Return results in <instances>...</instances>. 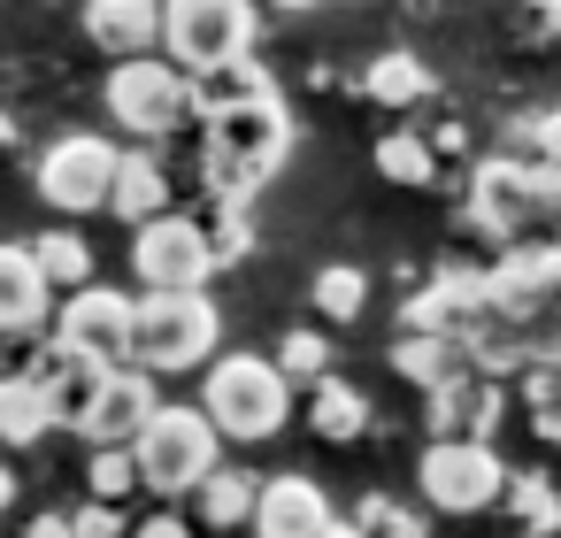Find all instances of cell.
<instances>
[{
  "mask_svg": "<svg viewBox=\"0 0 561 538\" xmlns=\"http://www.w3.org/2000/svg\"><path fill=\"white\" fill-rule=\"evenodd\" d=\"M162 408V392H154V369H139V362H108V377L93 385V400L78 408V431L93 438V446H131L139 438V423Z\"/></svg>",
  "mask_w": 561,
  "mask_h": 538,
  "instance_id": "7c38bea8",
  "label": "cell"
},
{
  "mask_svg": "<svg viewBox=\"0 0 561 538\" xmlns=\"http://www.w3.org/2000/svg\"><path fill=\"white\" fill-rule=\"evenodd\" d=\"M131 316H139V300L131 293H108V285H70V300H62V316H55V331L62 339H78L85 354H101V362H131Z\"/></svg>",
  "mask_w": 561,
  "mask_h": 538,
  "instance_id": "4fadbf2b",
  "label": "cell"
},
{
  "mask_svg": "<svg viewBox=\"0 0 561 538\" xmlns=\"http://www.w3.org/2000/svg\"><path fill=\"white\" fill-rule=\"evenodd\" d=\"M507 507H515V523L523 530H553L561 523V500H553V484L546 477H507V492H500Z\"/></svg>",
  "mask_w": 561,
  "mask_h": 538,
  "instance_id": "f546056e",
  "label": "cell"
},
{
  "mask_svg": "<svg viewBox=\"0 0 561 538\" xmlns=\"http://www.w3.org/2000/svg\"><path fill=\"white\" fill-rule=\"evenodd\" d=\"M377 178H392V185H431V178H438V154H431L415 131H392V139H377Z\"/></svg>",
  "mask_w": 561,
  "mask_h": 538,
  "instance_id": "4316f807",
  "label": "cell"
},
{
  "mask_svg": "<svg viewBox=\"0 0 561 538\" xmlns=\"http://www.w3.org/2000/svg\"><path fill=\"white\" fill-rule=\"evenodd\" d=\"M362 93H369V101H385V108H415V101L431 93V70H423L415 55H377V62H369V78H362Z\"/></svg>",
  "mask_w": 561,
  "mask_h": 538,
  "instance_id": "cb8c5ba5",
  "label": "cell"
},
{
  "mask_svg": "<svg viewBox=\"0 0 561 538\" xmlns=\"http://www.w3.org/2000/svg\"><path fill=\"white\" fill-rule=\"evenodd\" d=\"M55 423H62V415H55V400H47V385H39L32 369L0 385V438H9V446H39Z\"/></svg>",
  "mask_w": 561,
  "mask_h": 538,
  "instance_id": "ffe728a7",
  "label": "cell"
},
{
  "mask_svg": "<svg viewBox=\"0 0 561 538\" xmlns=\"http://www.w3.org/2000/svg\"><path fill=\"white\" fill-rule=\"evenodd\" d=\"M47 300H55V285H47L39 254L32 247H0V331H9V339L39 331L47 323Z\"/></svg>",
  "mask_w": 561,
  "mask_h": 538,
  "instance_id": "d6986e66",
  "label": "cell"
},
{
  "mask_svg": "<svg viewBox=\"0 0 561 538\" xmlns=\"http://www.w3.org/2000/svg\"><path fill=\"white\" fill-rule=\"evenodd\" d=\"M9 139H16V116H0V147H9Z\"/></svg>",
  "mask_w": 561,
  "mask_h": 538,
  "instance_id": "b9f144b4",
  "label": "cell"
},
{
  "mask_svg": "<svg viewBox=\"0 0 561 538\" xmlns=\"http://www.w3.org/2000/svg\"><path fill=\"white\" fill-rule=\"evenodd\" d=\"M530 32H561V0H530Z\"/></svg>",
  "mask_w": 561,
  "mask_h": 538,
  "instance_id": "8d00e7d4",
  "label": "cell"
},
{
  "mask_svg": "<svg viewBox=\"0 0 561 538\" xmlns=\"http://www.w3.org/2000/svg\"><path fill=\"white\" fill-rule=\"evenodd\" d=\"M70 538H124V515H116V500H85V507H70Z\"/></svg>",
  "mask_w": 561,
  "mask_h": 538,
  "instance_id": "836d02e7",
  "label": "cell"
},
{
  "mask_svg": "<svg viewBox=\"0 0 561 538\" xmlns=\"http://www.w3.org/2000/svg\"><path fill=\"white\" fill-rule=\"evenodd\" d=\"M285 147H293V116H285L277 93H262V101H208V162L201 170H208V185L224 201H254V185L277 178Z\"/></svg>",
  "mask_w": 561,
  "mask_h": 538,
  "instance_id": "6da1fadb",
  "label": "cell"
},
{
  "mask_svg": "<svg viewBox=\"0 0 561 538\" xmlns=\"http://www.w3.org/2000/svg\"><path fill=\"white\" fill-rule=\"evenodd\" d=\"M507 492V469L484 438H431L423 454V500L446 507V515H477Z\"/></svg>",
  "mask_w": 561,
  "mask_h": 538,
  "instance_id": "30bf717a",
  "label": "cell"
},
{
  "mask_svg": "<svg viewBox=\"0 0 561 538\" xmlns=\"http://www.w3.org/2000/svg\"><path fill=\"white\" fill-rule=\"evenodd\" d=\"M492 316V277L484 270H446V277H431L415 300H408V331H438V339H469L477 323Z\"/></svg>",
  "mask_w": 561,
  "mask_h": 538,
  "instance_id": "9a60e30c",
  "label": "cell"
},
{
  "mask_svg": "<svg viewBox=\"0 0 561 538\" xmlns=\"http://www.w3.org/2000/svg\"><path fill=\"white\" fill-rule=\"evenodd\" d=\"M131 484H139V454H131V446H101V454H93V492H101V500H124Z\"/></svg>",
  "mask_w": 561,
  "mask_h": 538,
  "instance_id": "1f68e13d",
  "label": "cell"
},
{
  "mask_svg": "<svg viewBox=\"0 0 561 538\" xmlns=\"http://www.w3.org/2000/svg\"><path fill=\"white\" fill-rule=\"evenodd\" d=\"M85 39L101 55H154L162 47V0H85Z\"/></svg>",
  "mask_w": 561,
  "mask_h": 538,
  "instance_id": "ac0fdd59",
  "label": "cell"
},
{
  "mask_svg": "<svg viewBox=\"0 0 561 538\" xmlns=\"http://www.w3.org/2000/svg\"><path fill=\"white\" fill-rule=\"evenodd\" d=\"M469 216H477L492 239L561 216V178H553V162H538V154H492V162H477Z\"/></svg>",
  "mask_w": 561,
  "mask_h": 538,
  "instance_id": "52a82bcc",
  "label": "cell"
},
{
  "mask_svg": "<svg viewBox=\"0 0 561 538\" xmlns=\"http://www.w3.org/2000/svg\"><path fill=\"white\" fill-rule=\"evenodd\" d=\"M32 377L47 385L55 415H62V423H78V408L93 400V385L108 377V362H101V354H85L78 339H62V331H55V339H47V346L32 354Z\"/></svg>",
  "mask_w": 561,
  "mask_h": 538,
  "instance_id": "e0dca14e",
  "label": "cell"
},
{
  "mask_svg": "<svg viewBox=\"0 0 561 538\" xmlns=\"http://www.w3.org/2000/svg\"><path fill=\"white\" fill-rule=\"evenodd\" d=\"M131 538H193V523H185V515H170V507H162V515H147V523H139V530H131Z\"/></svg>",
  "mask_w": 561,
  "mask_h": 538,
  "instance_id": "d590c367",
  "label": "cell"
},
{
  "mask_svg": "<svg viewBox=\"0 0 561 538\" xmlns=\"http://www.w3.org/2000/svg\"><path fill=\"white\" fill-rule=\"evenodd\" d=\"M108 108H116V124L139 131V139H170V131H185L193 116H208L201 78L178 70L170 55H124L116 78H108Z\"/></svg>",
  "mask_w": 561,
  "mask_h": 538,
  "instance_id": "5b68a950",
  "label": "cell"
},
{
  "mask_svg": "<svg viewBox=\"0 0 561 538\" xmlns=\"http://www.w3.org/2000/svg\"><path fill=\"white\" fill-rule=\"evenodd\" d=\"M108 185H116V147L93 139V131H70L39 154V201L55 216H93L108 208Z\"/></svg>",
  "mask_w": 561,
  "mask_h": 538,
  "instance_id": "9c48e42d",
  "label": "cell"
},
{
  "mask_svg": "<svg viewBox=\"0 0 561 538\" xmlns=\"http://www.w3.org/2000/svg\"><path fill=\"white\" fill-rule=\"evenodd\" d=\"M24 538H70V515H39V523H32Z\"/></svg>",
  "mask_w": 561,
  "mask_h": 538,
  "instance_id": "74e56055",
  "label": "cell"
},
{
  "mask_svg": "<svg viewBox=\"0 0 561 538\" xmlns=\"http://www.w3.org/2000/svg\"><path fill=\"white\" fill-rule=\"evenodd\" d=\"M492 308L530 323V331H561V247H507L492 270Z\"/></svg>",
  "mask_w": 561,
  "mask_h": 538,
  "instance_id": "8fae6325",
  "label": "cell"
},
{
  "mask_svg": "<svg viewBox=\"0 0 561 538\" xmlns=\"http://www.w3.org/2000/svg\"><path fill=\"white\" fill-rule=\"evenodd\" d=\"M270 9H293V16H300V9H316V0H270Z\"/></svg>",
  "mask_w": 561,
  "mask_h": 538,
  "instance_id": "60d3db41",
  "label": "cell"
},
{
  "mask_svg": "<svg viewBox=\"0 0 561 538\" xmlns=\"http://www.w3.org/2000/svg\"><path fill=\"white\" fill-rule=\"evenodd\" d=\"M131 454H139V484L162 492V500H178V492H201V477L224 461V431L208 423V408L162 400V408L139 423Z\"/></svg>",
  "mask_w": 561,
  "mask_h": 538,
  "instance_id": "7a4b0ae2",
  "label": "cell"
},
{
  "mask_svg": "<svg viewBox=\"0 0 561 538\" xmlns=\"http://www.w3.org/2000/svg\"><path fill=\"white\" fill-rule=\"evenodd\" d=\"M362 523H369V538H423V523H415L400 500H385V492L362 500Z\"/></svg>",
  "mask_w": 561,
  "mask_h": 538,
  "instance_id": "d6a6232c",
  "label": "cell"
},
{
  "mask_svg": "<svg viewBox=\"0 0 561 538\" xmlns=\"http://www.w3.org/2000/svg\"><path fill=\"white\" fill-rule=\"evenodd\" d=\"M216 339H224V316H216V300L201 285L193 293H147L139 316H131V362L154 369V377L216 362Z\"/></svg>",
  "mask_w": 561,
  "mask_h": 538,
  "instance_id": "3957f363",
  "label": "cell"
},
{
  "mask_svg": "<svg viewBox=\"0 0 561 538\" xmlns=\"http://www.w3.org/2000/svg\"><path fill=\"white\" fill-rule=\"evenodd\" d=\"M308 423H316V438H339V446L362 438V431H369V400H362V385H346V377L323 369V377L308 385Z\"/></svg>",
  "mask_w": 561,
  "mask_h": 538,
  "instance_id": "44dd1931",
  "label": "cell"
},
{
  "mask_svg": "<svg viewBox=\"0 0 561 538\" xmlns=\"http://www.w3.org/2000/svg\"><path fill=\"white\" fill-rule=\"evenodd\" d=\"M254 477L247 469H231V461H216L208 477H201V523H216V530H239V523H254Z\"/></svg>",
  "mask_w": 561,
  "mask_h": 538,
  "instance_id": "603a6c76",
  "label": "cell"
},
{
  "mask_svg": "<svg viewBox=\"0 0 561 538\" xmlns=\"http://www.w3.org/2000/svg\"><path fill=\"white\" fill-rule=\"evenodd\" d=\"M131 270L147 293H193L216 277V247H208V224L201 216H147L139 239H131Z\"/></svg>",
  "mask_w": 561,
  "mask_h": 538,
  "instance_id": "ba28073f",
  "label": "cell"
},
{
  "mask_svg": "<svg viewBox=\"0 0 561 538\" xmlns=\"http://www.w3.org/2000/svg\"><path fill=\"white\" fill-rule=\"evenodd\" d=\"M208 247H216V270H231V262L254 247V216H247V201H224V208H216V224H208Z\"/></svg>",
  "mask_w": 561,
  "mask_h": 538,
  "instance_id": "4dcf8cb0",
  "label": "cell"
},
{
  "mask_svg": "<svg viewBox=\"0 0 561 538\" xmlns=\"http://www.w3.org/2000/svg\"><path fill=\"white\" fill-rule=\"evenodd\" d=\"M270 362H277V369H285L293 385H316V377L331 369V339H316V331H285Z\"/></svg>",
  "mask_w": 561,
  "mask_h": 538,
  "instance_id": "f1b7e54d",
  "label": "cell"
},
{
  "mask_svg": "<svg viewBox=\"0 0 561 538\" xmlns=\"http://www.w3.org/2000/svg\"><path fill=\"white\" fill-rule=\"evenodd\" d=\"M108 208L131 224H147V216H162L170 208V178H162V162L154 154H116V185H108Z\"/></svg>",
  "mask_w": 561,
  "mask_h": 538,
  "instance_id": "7402d4cb",
  "label": "cell"
},
{
  "mask_svg": "<svg viewBox=\"0 0 561 538\" xmlns=\"http://www.w3.org/2000/svg\"><path fill=\"white\" fill-rule=\"evenodd\" d=\"M162 55L193 78L254 55V0H162Z\"/></svg>",
  "mask_w": 561,
  "mask_h": 538,
  "instance_id": "8992f818",
  "label": "cell"
},
{
  "mask_svg": "<svg viewBox=\"0 0 561 538\" xmlns=\"http://www.w3.org/2000/svg\"><path fill=\"white\" fill-rule=\"evenodd\" d=\"M530 154H538V162H553V178H561V116L530 124Z\"/></svg>",
  "mask_w": 561,
  "mask_h": 538,
  "instance_id": "e575fe53",
  "label": "cell"
},
{
  "mask_svg": "<svg viewBox=\"0 0 561 538\" xmlns=\"http://www.w3.org/2000/svg\"><path fill=\"white\" fill-rule=\"evenodd\" d=\"M362 308H369V277H362L354 262H331V270L316 277V316H323V323H354Z\"/></svg>",
  "mask_w": 561,
  "mask_h": 538,
  "instance_id": "d4e9b609",
  "label": "cell"
},
{
  "mask_svg": "<svg viewBox=\"0 0 561 538\" xmlns=\"http://www.w3.org/2000/svg\"><path fill=\"white\" fill-rule=\"evenodd\" d=\"M201 408H208V423L224 431V438H270V431H285V415H293V377L277 369V362H262V354H216L208 362V385H201Z\"/></svg>",
  "mask_w": 561,
  "mask_h": 538,
  "instance_id": "277c9868",
  "label": "cell"
},
{
  "mask_svg": "<svg viewBox=\"0 0 561 538\" xmlns=\"http://www.w3.org/2000/svg\"><path fill=\"white\" fill-rule=\"evenodd\" d=\"M331 523V500L316 477H262L254 492V538H316Z\"/></svg>",
  "mask_w": 561,
  "mask_h": 538,
  "instance_id": "2e32d148",
  "label": "cell"
},
{
  "mask_svg": "<svg viewBox=\"0 0 561 538\" xmlns=\"http://www.w3.org/2000/svg\"><path fill=\"white\" fill-rule=\"evenodd\" d=\"M392 362H400V377L438 385L446 369H461V346H454V339H438V331H408V339L392 346Z\"/></svg>",
  "mask_w": 561,
  "mask_h": 538,
  "instance_id": "484cf974",
  "label": "cell"
},
{
  "mask_svg": "<svg viewBox=\"0 0 561 538\" xmlns=\"http://www.w3.org/2000/svg\"><path fill=\"white\" fill-rule=\"evenodd\" d=\"M32 254H39L47 285H85V277H93V247H85L78 231H47V239H39Z\"/></svg>",
  "mask_w": 561,
  "mask_h": 538,
  "instance_id": "83f0119b",
  "label": "cell"
},
{
  "mask_svg": "<svg viewBox=\"0 0 561 538\" xmlns=\"http://www.w3.org/2000/svg\"><path fill=\"white\" fill-rule=\"evenodd\" d=\"M316 538H369V523H362V515H354V523H323Z\"/></svg>",
  "mask_w": 561,
  "mask_h": 538,
  "instance_id": "f35d334b",
  "label": "cell"
},
{
  "mask_svg": "<svg viewBox=\"0 0 561 538\" xmlns=\"http://www.w3.org/2000/svg\"><path fill=\"white\" fill-rule=\"evenodd\" d=\"M9 500H16V477H9V469H0V507H9Z\"/></svg>",
  "mask_w": 561,
  "mask_h": 538,
  "instance_id": "ab89813d",
  "label": "cell"
},
{
  "mask_svg": "<svg viewBox=\"0 0 561 538\" xmlns=\"http://www.w3.org/2000/svg\"><path fill=\"white\" fill-rule=\"evenodd\" d=\"M423 423H431V438H492V423H500V377H484V369H446L438 385H423Z\"/></svg>",
  "mask_w": 561,
  "mask_h": 538,
  "instance_id": "5bb4252c",
  "label": "cell"
}]
</instances>
